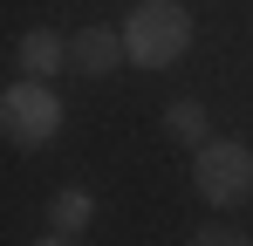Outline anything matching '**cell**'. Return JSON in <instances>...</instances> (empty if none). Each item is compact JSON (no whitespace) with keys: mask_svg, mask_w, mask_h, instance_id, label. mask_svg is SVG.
<instances>
[{"mask_svg":"<svg viewBox=\"0 0 253 246\" xmlns=\"http://www.w3.org/2000/svg\"><path fill=\"white\" fill-rule=\"evenodd\" d=\"M124 48L144 62V69H171V62L192 48V14H185V7H171V0H144V7L130 14Z\"/></svg>","mask_w":253,"mask_h":246,"instance_id":"1","label":"cell"},{"mask_svg":"<svg viewBox=\"0 0 253 246\" xmlns=\"http://www.w3.org/2000/svg\"><path fill=\"white\" fill-rule=\"evenodd\" d=\"M89 212H96V199L89 192H62V199L48 205V246H62V240H83V226H89Z\"/></svg>","mask_w":253,"mask_h":246,"instance_id":"5","label":"cell"},{"mask_svg":"<svg viewBox=\"0 0 253 246\" xmlns=\"http://www.w3.org/2000/svg\"><path fill=\"white\" fill-rule=\"evenodd\" d=\"M62 62H69V41L55 35V28H28V35H21V69H28V76L48 82Z\"/></svg>","mask_w":253,"mask_h":246,"instance_id":"6","label":"cell"},{"mask_svg":"<svg viewBox=\"0 0 253 246\" xmlns=\"http://www.w3.org/2000/svg\"><path fill=\"white\" fill-rule=\"evenodd\" d=\"M247 185H253V151L247 144H206V151H199V192H206L212 205L247 199Z\"/></svg>","mask_w":253,"mask_h":246,"instance_id":"3","label":"cell"},{"mask_svg":"<svg viewBox=\"0 0 253 246\" xmlns=\"http://www.w3.org/2000/svg\"><path fill=\"white\" fill-rule=\"evenodd\" d=\"M0 130H7L21 151L48 144V137L62 130V103H55V89H48L42 76H28V82H14V89H0Z\"/></svg>","mask_w":253,"mask_h":246,"instance_id":"2","label":"cell"},{"mask_svg":"<svg viewBox=\"0 0 253 246\" xmlns=\"http://www.w3.org/2000/svg\"><path fill=\"white\" fill-rule=\"evenodd\" d=\"M124 55H130V48H124V35H110V28H83V35L69 41V62H76L83 76H110Z\"/></svg>","mask_w":253,"mask_h":246,"instance_id":"4","label":"cell"},{"mask_svg":"<svg viewBox=\"0 0 253 246\" xmlns=\"http://www.w3.org/2000/svg\"><path fill=\"white\" fill-rule=\"evenodd\" d=\"M171 137H178V144H199V137H206V110H199V103H171Z\"/></svg>","mask_w":253,"mask_h":246,"instance_id":"7","label":"cell"}]
</instances>
